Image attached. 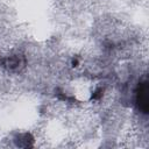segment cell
<instances>
[{
  "mask_svg": "<svg viewBox=\"0 0 149 149\" xmlns=\"http://www.w3.org/2000/svg\"><path fill=\"white\" fill-rule=\"evenodd\" d=\"M136 104L139 109L144 113L148 114L149 111V86H148V81H141L137 85V90H136Z\"/></svg>",
  "mask_w": 149,
  "mask_h": 149,
  "instance_id": "obj_1",
  "label": "cell"
}]
</instances>
